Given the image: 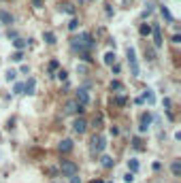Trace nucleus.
I'll return each mask as SVG.
<instances>
[{
  "label": "nucleus",
  "instance_id": "obj_18",
  "mask_svg": "<svg viewBox=\"0 0 181 183\" xmlns=\"http://www.w3.org/2000/svg\"><path fill=\"white\" fill-rule=\"evenodd\" d=\"M139 32H141V36H149V34H151V26H147V23H143V26L139 28Z\"/></svg>",
  "mask_w": 181,
  "mask_h": 183
},
{
  "label": "nucleus",
  "instance_id": "obj_30",
  "mask_svg": "<svg viewBox=\"0 0 181 183\" xmlns=\"http://www.w3.org/2000/svg\"><path fill=\"white\" fill-rule=\"evenodd\" d=\"M124 181H126V183H132V181H134V175H132V172H126V175H124Z\"/></svg>",
  "mask_w": 181,
  "mask_h": 183
},
{
  "label": "nucleus",
  "instance_id": "obj_14",
  "mask_svg": "<svg viewBox=\"0 0 181 183\" xmlns=\"http://www.w3.org/2000/svg\"><path fill=\"white\" fill-rule=\"evenodd\" d=\"M170 170H173V175H175V177H179V175H181V164H179V160H175V162L170 164Z\"/></svg>",
  "mask_w": 181,
  "mask_h": 183
},
{
  "label": "nucleus",
  "instance_id": "obj_11",
  "mask_svg": "<svg viewBox=\"0 0 181 183\" xmlns=\"http://www.w3.org/2000/svg\"><path fill=\"white\" fill-rule=\"evenodd\" d=\"M0 21H2L4 26H11V23H13V15H11L9 11L2 9V11H0Z\"/></svg>",
  "mask_w": 181,
  "mask_h": 183
},
{
  "label": "nucleus",
  "instance_id": "obj_8",
  "mask_svg": "<svg viewBox=\"0 0 181 183\" xmlns=\"http://www.w3.org/2000/svg\"><path fill=\"white\" fill-rule=\"evenodd\" d=\"M151 119H153V115L151 113H143V117H141V132H147V128H149V124H151Z\"/></svg>",
  "mask_w": 181,
  "mask_h": 183
},
{
  "label": "nucleus",
  "instance_id": "obj_33",
  "mask_svg": "<svg viewBox=\"0 0 181 183\" xmlns=\"http://www.w3.org/2000/svg\"><path fill=\"white\" fill-rule=\"evenodd\" d=\"M71 183H81V179H79L77 175H75V177H71Z\"/></svg>",
  "mask_w": 181,
  "mask_h": 183
},
{
  "label": "nucleus",
  "instance_id": "obj_31",
  "mask_svg": "<svg viewBox=\"0 0 181 183\" xmlns=\"http://www.w3.org/2000/svg\"><path fill=\"white\" fill-rule=\"evenodd\" d=\"M58 79L60 81H66V70H58Z\"/></svg>",
  "mask_w": 181,
  "mask_h": 183
},
{
  "label": "nucleus",
  "instance_id": "obj_35",
  "mask_svg": "<svg viewBox=\"0 0 181 183\" xmlns=\"http://www.w3.org/2000/svg\"><path fill=\"white\" fill-rule=\"evenodd\" d=\"M94 183H102V179H96V181H94Z\"/></svg>",
  "mask_w": 181,
  "mask_h": 183
},
{
  "label": "nucleus",
  "instance_id": "obj_6",
  "mask_svg": "<svg viewBox=\"0 0 181 183\" xmlns=\"http://www.w3.org/2000/svg\"><path fill=\"white\" fill-rule=\"evenodd\" d=\"M72 128H75V132L83 134V132L88 130V121H85L83 117H77V119H75V124H72Z\"/></svg>",
  "mask_w": 181,
  "mask_h": 183
},
{
  "label": "nucleus",
  "instance_id": "obj_16",
  "mask_svg": "<svg viewBox=\"0 0 181 183\" xmlns=\"http://www.w3.org/2000/svg\"><path fill=\"white\" fill-rule=\"evenodd\" d=\"M43 38H45V43H47V45H54V43H55V34H54V32H45Z\"/></svg>",
  "mask_w": 181,
  "mask_h": 183
},
{
  "label": "nucleus",
  "instance_id": "obj_17",
  "mask_svg": "<svg viewBox=\"0 0 181 183\" xmlns=\"http://www.w3.org/2000/svg\"><path fill=\"white\" fill-rule=\"evenodd\" d=\"M102 166H105V168H113V166H115V160L109 158V155H105V158H102Z\"/></svg>",
  "mask_w": 181,
  "mask_h": 183
},
{
  "label": "nucleus",
  "instance_id": "obj_10",
  "mask_svg": "<svg viewBox=\"0 0 181 183\" xmlns=\"http://www.w3.org/2000/svg\"><path fill=\"white\" fill-rule=\"evenodd\" d=\"M34 92H36V79L30 77V79L24 83V94H34Z\"/></svg>",
  "mask_w": 181,
  "mask_h": 183
},
{
  "label": "nucleus",
  "instance_id": "obj_5",
  "mask_svg": "<svg viewBox=\"0 0 181 183\" xmlns=\"http://www.w3.org/2000/svg\"><path fill=\"white\" fill-rule=\"evenodd\" d=\"M105 147H107V143H105L102 136H94V138H92V151H94V153H100Z\"/></svg>",
  "mask_w": 181,
  "mask_h": 183
},
{
  "label": "nucleus",
  "instance_id": "obj_25",
  "mask_svg": "<svg viewBox=\"0 0 181 183\" xmlns=\"http://www.w3.org/2000/svg\"><path fill=\"white\" fill-rule=\"evenodd\" d=\"M13 94H24V83H15V87H13Z\"/></svg>",
  "mask_w": 181,
  "mask_h": 183
},
{
  "label": "nucleus",
  "instance_id": "obj_27",
  "mask_svg": "<svg viewBox=\"0 0 181 183\" xmlns=\"http://www.w3.org/2000/svg\"><path fill=\"white\" fill-rule=\"evenodd\" d=\"M111 90H124V85L119 81H111Z\"/></svg>",
  "mask_w": 181,
  "mask_h": 183
},
{
  "label": "nucleus",
  "instance_id": "obj_19",
  "mask_svg": "<svg viewBox=\"0 0 181 183\" xmlns=\"http://www.w3.org/2000/svg\"><path fill=\"white\" fill-rule=\"evenodd\" d=\"M13 45H15V49H17V51H21V49H24L28 43H26L24 38H15V40H13Z\"/></svg>",
  "mask_w": 181,
  "mask_h": 183
},
{
  "label": "nucleus",
  "instance_id": "obj_34",
  "mask_svg": "<svg viewBox=\"0 0 181 183\" xmlns=\"http://www.w3.org/2000/svg\"><path fill=\"white\" fill-rule=\"evenodd\" d=\"M32 2H34V6H41V4H43L41 0H32Z\"/></svg>",
  "mask_w": 181,
  "mask_h": 183
},
{
  "label": "nucleus",
  "instance_id": "obj_26",
  "mask_svg": "<svg viewBox=\"0 0 181 183\" xmlns=\"http://www.w3.org/2000/svg\"><path fill=\"white\" fill-rule=\"evenodd\" d=\"M77 28H79V21H77V19H71V23H68V30H72V32H75Z\"/></svg>",
  "mask_w": 181,
  "mask_h": 183
},
{
  "label": "nucleus",
  "instance_id": "obj_24",
  "mask_svg": "<svg viewBox=\"0 0 181 183\" xmlns=\"http://www.w3.org/2000/svg\"><path fill=\"white\" fill-rule=\"evenodd\" d=\"M11 60H13V62H21V60H24V51H15V53L11 55Z\"/></svg>",
  "mask_w": 181,
  "mask_h": 183
},
{
  "label": "nucleus",
  "instance_id": "obj_7",
  "mask_svg": "<svg viewBox=\"0 0 181 183\" xmlns=\"http://www.w3.org/2000/svg\"><path fill=\"white\" fill-rule=\"evenodd\" d=\"M81 107H85V104H90V96H88V92L85 90H79L77 92V98H75Z\"/></svg>",
  "mask_w": 181,
  "mask_h": 183
},
{
  "label": "nucleus",
  "instance_id": "obj_1",
  "mask_svg": "<svg viewBox=\"0 0 181 183\" xmlns=\"http://www.w3.org/2000/svg\"><path fill=\"white\" fill-rule=\"evenodd\" d=\"M72 47H75L79 53H90V49L96 47V40L92 38V34L83 32V34H79V36L72 38Z\"/></svg>",
  "mask_w": 181,
  "mask_h": 183
},
{
  "label": "nucleus",
  "instance_id": "obj_12",
  "mask_svg": "<svg viewBox=\"0 0 181 183\" xmlns=\"http://www.w3.org/2000/svg\"><path fill=\"white\" fill-rule=\"evenodd\" d=\"M58 149H60L62 153H68V151L72 149V141H71V138H64V141L58 145Z\"/></svg>",
  "mask_w": 181,
  "mask_h": 183
},
{
  "label": "nucleus",
  "instance_id": "obj_23",
  "mask_svg": "<svg viewBox=\"0 0 181 183\" xmlns=\"http://www.w3.org/2000/svg\"><path fill=\"white\" fill-rule=\"evenodd\" d=\"M58 68H60V62H58V60H51V62H49V73H55Z\"/></svg>",
  "mask_w": 181,
  "mask_h": 183
},
{
  "label": "nucleus",
  "instance_id": "obj_28",
  "mask_svg": "<svg viewBox=\"0 0 181 183\" xmlns=\"http://www.w3.org/2000/svg\"><path fill=\"white\" fill-rule=\"evenodd\" d=\"M15 77H17L15 70H9V73H6V81H15Z\"/></svg>",
  "mask_w": 181,
  "mask_h": 183
},
{
  "label": "nucleus",
  "instance_id": "obj_2",
  "mask_svg": "<svg viewBox=\"0 0 181 183\" xmlns=\"http://www.w3.org/2000/svg\"><path fill=\"white\" fill-rule=\"evenodd\" d=\"M60 170H62V175H66V177H75V175L79 172V166L75 164V162H71V160H62Z\"/></svg>",
  "mask_w": 181,
  "mask_h": 183
},
{
  "label": "nucleus",
  "instance_id": "obj_9",
  "mask_svg": "<svg viewBox=\"0 0 181 183\" xmlns=\"http://www.w3.org/2000/svg\"><path fill=\"white\" fill-rule=\"evenodd\" d=\"M151 32H153V43H156V47H162V34H160V26H158V23H153Z\"/></svg>",
  "mask_w": 181,
  "mask_h": 183
},
{
  "label": "nucleus",
  "instance_id": "obj_15",
  "mask_svg": "<svg viewBox=\"0 0 181 183\" xmlns=\"http://www.w3.org/2000/svg\"><path fill=\"white\" fill-rule=\"evenodd\" d=\"M160 13H162V15H164V19H166V21H175V17L170 15V11H168L166 6H160Z\"/></svg>",
  "mask_w": 181,
  "mask_h": 183
},
{
  "label": "nucleus",
  "instance_id": "obj_32",
  "mask_svg": "<svg viewBox=\"0 0 181 183\" xmlns=\"http://www.w3.org/2000/svg\"><path fill=\"white\" fill-rule=\"evenodd\" d=\"M132 145L136 147V149H141V147H143V145H141V141H139V138H134V141H132Z\"/></svg>",
  "mask_w": 181,
  "mask_h": 183
},
{
  "label": "nucleus",
  "instance_id": "obj_22",
  "mask_svg": "<svg viewBox=\"0 0 181 183\" xmlns=\"http://www.w3.org/2000/svg\"><path fill=\"white\" fill-rule=\"evenodd\" d=\"M60 9H62L64 13H68V15H75V6H72V4H62Z\"/></svg>",
  "mask_w": 181,
  "mask_h": 183
},
{
  "label": "nucleus",
  "instance_id": "obj_20",
  "mask_svg": "<svg viewBox=\"0 0 181 183\" xmlns=\"http://www.w3.org/2000/svg\"><path fill=\"white\" fill-rule=\"evenodd\" d=\"M113 62H115V53H113V51H109V53H105V64H109V66H113Z\"/></svg>",
  "mask_w": 181,
  "mask_h": 183
},
{
  "label": "nucleus",
  "instance_id": "obj_3",
  "mask_svg": "<svg viewBox=\"0 0 181 183\" xmlns=\"http://www.w3.org/2000/svg\"><path fill=\"white\" fill-rule=\"evenodd\" d=\"M128 64H130V70L134 77H139V62H136V53H134V47H128Z\"/></svg>",
  "mask_w": 181,
  "mask_h": 183
},
{
  "label": "nucleus",
  "instance_id": "obj_4",
  "mask_svg": "<svg viewBox=\"0 0 181 183\" xmlns=\"http://www.w3.org/2000/svg\"><path fill=\"white\" fill-rule=\"evenodd\" d=\"M83 111H85V109H83V107H81L77 100H71V102H66V109H64V113H66V115H81Z\"/></svg>",
  "mask_w": 181,
  "mask_h": 183
},
{
  "label": "nucleus",
  "instance_id": "obj_29",
  "mask_svg": "<svg viewBox=\"0 0 181 183\" xmlns=\"http://www.w3.org/2000/svg\"><path fill=\"white\" fill-rule=\"evenodd\" d=\"M115 102H117L119 107H124V104H126V96H117V98H115Z\"/></svg>",
  "mask_w": 181,
  "mask_h": 183
},
{
  "label": "nucleus",
  "instance_id": "obj_13",
  "mask_svg": "<svg viewBox=\"0 0 181 183\" xmlns=\"http://www.w3.org/2000/svg\"><path fill=\"white\" fill-rule=\"evenodd\" d=\"M141 100H147L149 104H153V102H156V96H153V92H151V90H145V92H143V98H141Z\"/></svg>",
  "mask_w": 181,
  "mask_h": 183
},
{
  "label": "nucleus",
  "instance_id": "obj_21",
  "mask_svg": "<svg viewBox=\"0 0 181 183\" xmlns=\"http://www.w3.org/2000/svg\"><path fill=\"white\" fill-rule=\"evenodd\" d=\"M128 168H130V172L134 175V172L139 170V162H136V160H128Z\"/></svg>",
  "mask_w": 181,
  "mask_h": 183
}]
</instances>
